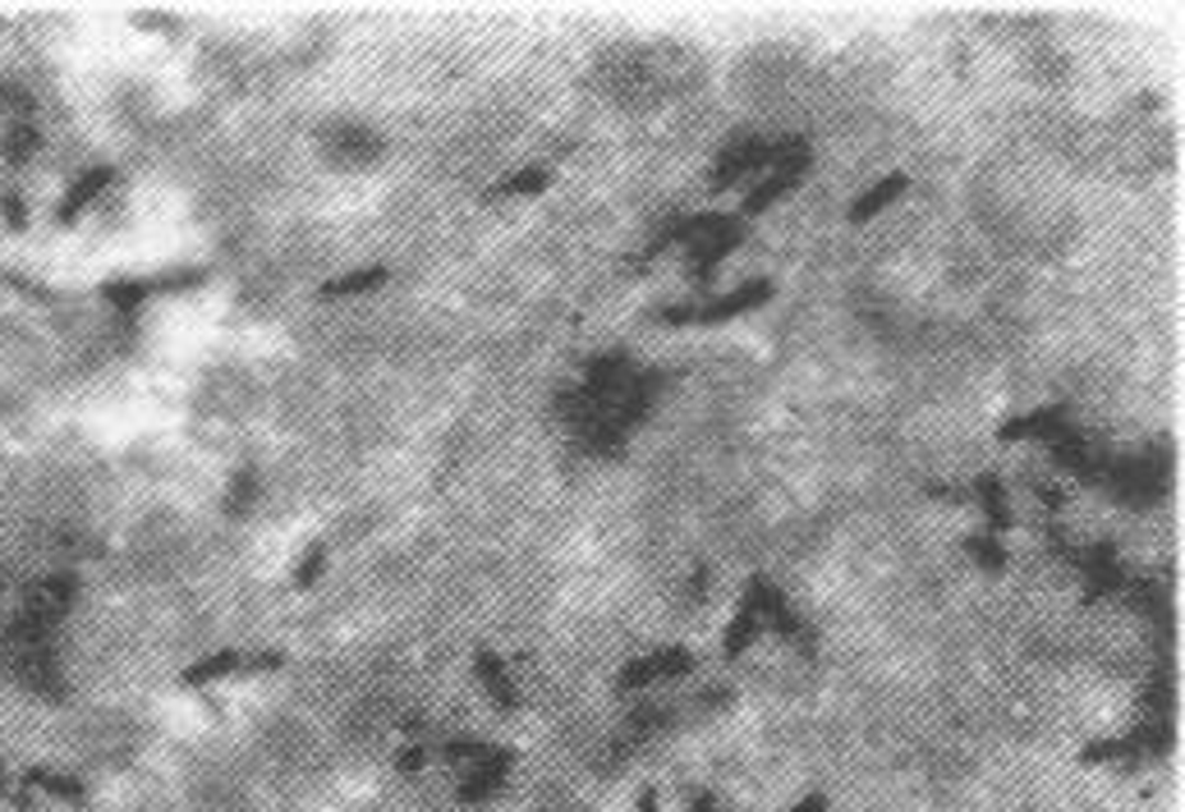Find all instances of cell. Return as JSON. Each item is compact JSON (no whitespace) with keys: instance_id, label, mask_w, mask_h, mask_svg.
<instances>
[{"instance_id":"1","label":"cell","mask_w":1185,"mask_h":812,"mask_svg":"<svg viewBox=\"0 0 1185 812\" xmlns=\"http://www.w3.org/2000/svg\"><path fill=\"white\" fill-rule=\"evenodd\" d=\"M767 299H772V280H750V285H740V290L712 299L708 308H666L662 322H672V326H694V322H699V326H717V322L744 318V312H754Z\"/></svg>"},{"instance_id":"2","label":"cell","mask_w":1185,"mask_h":812,"mask_svg":"<svg viewBox=\"0 0 1185 812\" xmlns=\"http://www.w3.org/2000/svg\"><path fill=\"white\" fill-rule=\"evenodd\" d=\"M1071 432H1075V427H1071L1066 409L1048 404V409H1034V413H1016V418H1007V423L997 427V441H1048V445H1057V441H1066Z\"/></svg>"},{"instance_id":"3","label":"cell","mask_w":1185,"mask_h":812,"mask_svg":"<svg viewBox=\"0 0 1185 812\" xmlns=\"http://www.w3.org/2000/svg\"><path fill=\"white\" fill-rule=\"evenodd\" d=\"M694 670V652L689 647H662V652H649V657H639L621 670V679H616V689H643V685H657V679H676Z\"/></svg>"},{"instance_id":"4","label":"cell","mask_w":1185,"mask_h":812,"mask_svg":"<svg viewBox=\"0 0 1185 812\" xmlns=\"http://www.w3.org/2000/svg\"><path fill=\"white\" fill-rule=\"evenodd\" d=\"M510 763L514 757L506 748H487L483 757H474V763L465 767V780H459V799L465 803H478L487 794H497L501 790V780L510 776Z\"/></svg>"},{"instance_id":"5","label":"cell","mask_w":1185,"mask_h":812,"mask_svg":"<svg viewBox=\"0 0 1185 812\" xmlns=\"http://www.w3.org/2000/svg\"><path fill=\"white\" fill-rule=\"evenodd\" d=\"M474 670H478L483 689L492 693V702L501 707V712H514V707H520V689H514V679H510V666H506V661L497 657V652L478 647V652H474Z\"/></svg>"},{"instance_id":"6","label":"cell","mask_w":1185,"mask_h":812,"mask_svg":"<svg viewBox=\"0 0 1185 812\" xmlns=\"http://www.w3.org/2000/svg\"><path fill=\"white\" fill-rule=\"evenodd\" d=\"M974 501L984 505V514H988V533H993V537L1011 529V501H1007V487H1001L997 474H978V478H974Z\"/></svg>"},{"instance_id":"7","label":"cell","mask_w":1185,"mask_h":812,"mask_svg":"<svg viewBox=\"0 0 1185 812\" xmlns=\"http://www.w3.org/2000/svg\"><path fill=\"white\" fill-rule=\"evenodd\" d=\"M910 189V179L906 175H887V179H878V185H873L855 207H850V225H864V221H873L883 212V207H891L900 193Z\"/></svg>"},{"instance_id":"8","label":"cell","mask_w":1185,"mask_h":812,"mask_svg":"<svg viewBox=\"0 0 1185 812\" xmlns=\"http://www.w3.org/2000/svg\"><path fill=\"white\" fill-rule=\"evenodd\" d=\"M763 634V624H758V615L744 607H735V615L727 620V638H721V652H727V657H740V652H750L754 647V638Z\"/></svg>"},{"instance_id":"9","label":"cell","mask_w":1185,"mask_h":812,"mask_svg":"<svg viewBox=\"0 0 1185 812\" xmlns=\"http://www.w3.org/2000/svg\"><path fill=\"white\" fill-rule=\"evenodd\" d=\"M552 185V170L547 166H524V170H514L506 179H497L492 185V198H529V193H543Z\"/></svg>"},{"instance_id":"10","label":"cell","mask_w":1185,"mask_h":812,"mask_svg":"<svg viewBox=\"0 0 1185 812\" xmlns=\"http://www.w3.org/2000/svg\"><path fill=\"white\" fill-rule=\"evenodd\" d=\"M386 280V267H368V271H350L341 280H326L322 285V299H341V294H368Z\"/></svg>"},{"instance_id":"11","label":"cell","mask_w":1185,"mask_h":812,"mask_svg":"<svg viewBox=\"0 0 1185 812\" xmlns=\"http://www.w3.org/2000/svg\"><path fill=\"white\" fill-rule=\"evenodd\" d=\"M965 552L984 565V569H1007V552H1001V542L993 537V533H974V537H965Z\"/></svg>"},{"instance_id":"12","label":"cell","mask_w":1185,"mask_h":812,"mask_svg":"<svg viewBox=\"0 0 1185 812\" xmlns=\"http://www.w3.org/2000/svg\"><path fill=\"white\" fill-rule=\"evenodd\" d=\"M322 569H326V542H313V546H308V556H303V565H299V574H295V583L299 588H313V579H318Z\"/></svg>"},{"instance_id":"13","label":"cell","mask_w":1185,"mask_h":812,"mask_svg":"<svg viewBox=\"0 0 1185 812\" xmlns=\"http://www.w3.org/2000/svg\"><path fill=\"white\" fill-rule=\"evenodd\" d=\"M822 808H828V799H822V794H809V799H800V803H795L790 812H822Z\"/></svg>"},{"instance_id":"14","label":"cell","mask_w":1185,"mask_h":812,"mask_svg":"<svg viewBox=\"0 0 1185 812\" xmlns=\"http://www.w3.org/2000/svg\"><path fill=\"white\" fill-rule=\"evenodd\" d=\"M639 812H657V790H643V799H639Z\"/></svg>"},{"instance_id":"15","label":"cell","mask_w":1185,"mask_h":812,"mask_svg":"<svg viewBox=\"0 0 1185 812\" xmlns=\"http://www.w3.org/2000/svg\"><path fill=\"white\" fill-rule=\"evenodd\" d=\"M689 812H717V808H712V799H708V794H699V799L689 803Z\"/></svg>"}]
</instances>
